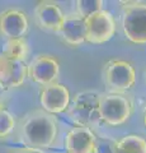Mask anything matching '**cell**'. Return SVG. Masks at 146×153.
Returning a JSON list of instances; mask_svg holds the SVG:
<instances>
[{"label":"cell","mask_w":146,"mask_h":153,"mask_svg":"<svg viewBox=\"0 0 146 153\" xmlns=\"http://www.w3.org/2000/svg\"><path fill=\"white\" fill-rule=\"evenodd\" d=\"M75 4H76V14L83 19H87L92 14L103 9L102 0H79Z\"/></svg>","instance_id":"17"},{"label":"cell","mask_w":146,"mask_h":153,"mask_svg":"<svg viewBox=\"0 0 146 153\" xmlns=\"http://www.w3.org/2000/svg\"><path fill=\"white\" fill-rule=\"evenodd\" d=\"M17 125V120L8 110L0 111V140L8 139L9 137L14 134Z\"/></svg>","instance_id":"16"},{"label":"cell","mask_w":146,"mask_h":153,"mask_svg":"<svg viewBox=\"0 0 146 153\" xmlns=\"http://www.w3.org/2000/svg\"><path fill=\"white\" fill-rule=\"evenodd\" d=\"M70 91L61 83H52L40 91V103L42 110L51 115L65 112L70 105Z\"/></svg>","instance_id":"8"},{"label":"cell","mask_w":146,"mask_h":153,"mask_svg":"<svg viewBox=\"0 0 146 153\" xmlns=\"http://www.w3.org/2000/svg\"><path fill=\"white\" fill-rule=\"evenodd\" d=\"M98 101L99 94L95 92H81L74 97L69 105L67 115L70 120L78 126L89 128L99 120L98 117Z\"/></svg>","instance_id":"5"},{"label":"cell","mask_w":146,"mask_h":153,"mask_svg":"<svg viewBox=\"0 0 146 153\" xmlns=\"http://www.w3.org/2000/svg\"><path fill=\"white\" fill-rule=\"evenodd\" d=\"M14 134L23 146L36 151L50 149L59 135V124L54 115L42 108L32 110L17 121Z\"/></svg>","instance_id":"1"},{"label":"cell","mask_w":146,"mask_h":153,"mask_svg":"<svg viewBox=\"0 0 146 153\" xmlns=\"http://www.w3.org/2000/svg\"><path fill=\"white\" fill-rule=\"evenodd\" d=\"M65 149L67 153H95L97 137L89 128L75 126L65 138Z\"/></svg>","instance_id":"12"},{"label":"cell","mask_w":146,"mask_h":153,"mask_svg":"<svg viewBox=\"0 0 146 153\" xmlns=\"http://www.w3.org/2000/svg\"><path fill=\"white\" fill-rule=\"evenodd\" d=\"M114 153H146V139L136 134H128L116 142Z\"/></svg>","instance_id":"15"},{"label":"cell","mask_w":146,"mask_h":153,"mask_svg":"<svg viewBox=\"0 0 146 153\" xmlns=\"http://www.w3.org/2000/svg\"><path fill=\"white\" fill-rule=\"evenodd\" d=\"M144 124H145V128H146V111H145V115H144Z\"/></svg>","instance_id":"20"},{"label":"cell","mask_w":146,"mask_h":153,"mask_svg":"<svg viewBox=\"0 0 146 153\" xmlns=\"http://www.w3.org/2000/svg\"><path fill=\"white\" fill-rule=\"evenodd\" d=\"M122 28L127 40L132 44H146V3H122Z\"/></svg>","instance_id":"3"},{"label":"cell","mask_w":146,"mask_h":153,"mask_svg":"<svg viewBox=\"0 0 146 153\" xmlns=\"http://www.w3.org/2000/svg\"><path fill=\"white\" fill-rule=\"evenodd\" d=\"M9 153H42L40 151H36V149H32V148H15V149H12Z\"/></svg>","instance_id":"18"},{"label":"cell","mask_w":146,"mask_h":153,"mask_svg":"<svg viewBox=\"0 0 146 153\" xmlns=\"http://www.w3.org/2000/svg\"><path fill=\"white\" fill-rule=\"evenodd\" d=\"M103 80L111 93H122L136 83V70L130 61L109 60L103 68Z\"/></svg>","instance_id":"4"},{"label":"cell","mask_w":146,"mask_h":153,"mask_svg":"<svg viewBox=\"0 0 146 153\" xmlns=\"http://www.w3.org/2000/svg\"><path fill=\"white\" fill-rule=\"evenodd\" d=\"M3 110H5V102H4V100L0 97V111H3Z\"/></svg>","instance_id":"19"},{"label":"cell","mask_w":146,"mask_h":153,"mask_svg":"<svg viewBox=\"0 0 146 153\" xmlns=\"http://www.w3.org/2000/svg\"><path fill=\"white\" fill-rule=\"evenodd\" d=\"M60 35L65 44L70 46H79L85 42V22L76 13L65 16Z\"/></svg>","instance_id":"13"},{"label":"cell","mask_w":146,"mask_h":153,"mask_svg":"<svg viewBox=\"0 0 146 153\" xmlns=\"http://www.w3.org/2000/svg\"><path fill=\"white\" fill-rule=\"evenodd\" d=\"M27 78L26 63H18L7 59L0 52V89L9 91L24 83Z\"/></svg>","instance_id":"11"},{"label":"cell","mask_w":146,"mask_h":153,"mask_svg":"<svg viewBox=\"0 0 146 153\" xmlns=\"http://www.w3.org/2000/svg\"><path fill=\"white\" fill-rule=\"evenodd\" d=\"M29 30V21L19 9H7L0 13V36L10 38H24Z\"/></svg>","instance_id":"9"},{"label":"cell","mask_w":146,"mask_h":153,"mask_svg":"<svg viewBox=\"0 0 146 153\" xmlns=\"http://www.w3.org/2000/svg\"><path fill=\"white\" fill-rule=\"evenodd\" d=\"M34 19L42 30L59 33L62 27L65 14L54 1H38L34 7Z\"/></svg>","instance_id":"10"},{"label":"cell","mask_w":146,"mask_h":153,"mask_svg":"<svg viewBox=\"0 0 146 153\" xmlns=\"http://www.w3.org/2000/svg\"><path fill=\"white\" fill-rule=\"evenodd\" d=\"M85 22V41L93 45L106 44L114 36L116 22L114 18L108 10H102L92 14L84 19Z\"/></svg>","instance_id":"6"},{"label":"cell","mask_w":146,"mask_h":153,"mask_svg":"<svg viewBox=\"0 0 146 153\" xmlns=\"http://www.w3.org/2000/svg\"><path fill=\"white\" fill-rule=\"evenodd\" d=\"M1 54L12 61L24 63L29 54V49L24 38H10L4 42Z\"/></svg>","instance_id":"14"},{"label":"cell","mask_w":146,"mask_h":153,"mask_svg":"<svg viewBox=\"0 0 146 153\" xmlns=\"http://www.w3.org/2000/svg\"><path fill=\"white\" fill-rule=\"evenodd\" d=\"M59 75L60 63L52 55H37L27 65V78L42 87L56 83Z\"/></svg>","instance_id":"7"},{"label":"cell","mask_w":146,"mask_h":153,"mask_svg":"<svg viewBox=\"0 0 146 153\" xmlns=\"http://www.w3.org/2000/svg\"><path fill=\"white\" fill-rule=\"evenodd\" d=\"M134 105L122 93H102L98 101V117L111 126L126 123L132 114Z\"/></svg>","instance_id":"2"}]
</instances>
